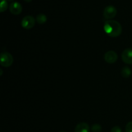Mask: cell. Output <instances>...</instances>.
<instances>
[{
	"label": "cell",
	"mask_w": 132,
	"mask_h": 132,
	"mask_svg": "<svg viewBox=\"0 0 132 132\" xmlns=\"http://www.w3.org/2000/svg\"><path fill=\"white\" fill-rule=\"evenodd\" d=\"M23 7L22 5L17 1H14L11 3V4L9 6V10L10 13H12L14 15H19L22 12Z\"/></svg>",
	"instance_id": "cell-7"
},
{
	"label": "cell",
	"mask_w": 132,
	"mask_h": 132,
	"mask_svg": "<svg viewBox=\"0 0 132 132\" xmlns=\"http://www.w3.org/2000/svg\"><path fill=\"white\" fill-rule=\"evenodd\" d=\"M60 132H66V131H60Z\"/></svg>",
	"instance_id": "cell-17"
},
{
	"label": "cell",
	"mask_w": 132,
	"mask_h": 132,
	"mask_svg": "<svg viewBox=\"0 0 132 132\" xmlns=\"http://www.w3.org/2000/svg\"><path fill=\"white\" fill-rule=\"evenodd\" d=\"M117 12V9L114 6L108 5L104 9V12H103V15L106 19L110 20L116 17Z\"/></svg>",
	"instance_id": "cell-4"
},
{
	"label": "cell",
	"mask_w": 132,
	"mask_h": 132,
	"mask_svg": "<svg viewBox=\"0 0 132 132\" xmlns=\"http://www.w3.org/2000/svg\"><path fill=\"white\" fill-rule=\"evenodd\" d=\"M104 60L106 63L109 64H113L115 63L118 59V55L117 54L115 51L113 50H110L106 52L104 54Z\"/></svg>",
	"instance_id": "cell-5"
},
{
	"label": "cell",
	"mask_w": 132,
	"mask_h": 132,
	"mask_svg": "<svg viewBox=\"0 0 132 132\" xmlns=\"http://www.w3.org/2000/svg\"><path fill=\"white\" fill-rule=\"evenodd\" d=\"M91 130L92 132H101L102 130V127L99 124H94L92 126Z\"/></svg>",
	"instance_id": "cell-12"
},
{
	"label": "cell",
	"mask_w": 132,
	"mask_h": 132,
	"mask_svg": "<svg viewBox=\"0 0 132 132\" xmlns=\"http://www.w3.org/2000/svg\"><path fill=\"white\" fill-rule=\"evenodd\" d=\"M111 132H122V130L119 126H116L112 128V130H111Z\"/></svg>",
	"instance_id": "cell-14"
},
{
	"label": "cell",
	"mask_w": 132,
	"mask_h": 132,
	"mask_svg": "<svg viewBox=\"0 0 132 132\" xmlns=\"http://www.w3.org/2000/svg\"><path fill=\"white\" fill-rule=\"evenodd\" d=\"M8 9V3L6 0H1L0 4V12H3Z\"/></svg>",
	"instance_id": "cell-11"
},
{
	"label": "cell",
	"mask_w": 132,
	"mask_h": 132,
	"mask_svg": "<svg viewBox=\"0 0 132 132\" xmlns=\"http://www.w3.org/2000/svg\"><path fill=\"white\" fill-rule=\"evenodd\" d=\"M6 1H10V2H14V0H6Z\"/></svg>",
	"instance_id": "cell-16"
},
{
	"label": "cell",
	"mask_w": 132,
	"mask_h": 132,
	"mask_svg": "<svg viewBox=\"0 0 132 132\" xmlns=\"http://www.w3.org/2000/svg\"><path fill=\"white\" fill-rule=\"evenodd\" d=\"M24 1H26V2H27V3H30V2H31L32 0H24Z\"/></svg>",
	"instance_id": "cell-15"
},
{
	"label": "cell",
	"mask_w": 132,
	"mask_h": 132,
	"mask_svg": "<svg viewBox=\"0 0 132 132\" xmlns=\"http://www.w3.org/2000/svg\"><path fill=\"white\" fill-rule=\"evenodd\" d=\"M131 74V70L128 67H124L121 70V76L124 78H128Z\"/></svg>",
	"instance_id": "cell-9"
},
{
	"label": "cell",
	"mask_w": 132,
	"mask_h": 132,
	"mask_svg": "<svg viewBox=\"0 0 132 132\" xmlns=\"http://www.w3.org/2000/svg\"><path fill=\"white\" fill-rule=\"evenodd\" d=\"M14 59L13 57L10 53L4 52L1 54V58H0V63L2 67L8 68L12 64Z\"/></svg>",
	"instance_id": "cell-2"
},
{
	"label": "cell",
	"mask_w": 132,
	"mask_h": 132,
	"mask_svg": "<svg viewBox=\"0 0 132 132\" xmlns=\"http://www.w3.org/2000/svg\"><path fill=\"white\" fill-rule=\"evenodd\" d=\"M36 23V19L32 15H26L21 21V26L26 30H29L33 28Z\"/></svg>",
	"instance_id": "cell-3"
},
{
	"label": "cell",
	"mask_w": 132,
	"mask_h": 132,
	"mask_svg": "<svg viewBox=\"0 0 132 132\" xmlns=\"http://www.w3.org/2000/svg\"><path fill=\"white\" fill-rule=\"evenodd\" d=\"M122 61L128 64H132V48H126L121 55Z\"/></svg>",
	"instance_id": "cell-6"
},
{
	"label": "cell",
	"mask_w": 132,
	"mask_h": 132,
	"mask_svg": "<svg viewBox=\"0 0 132 132\" xmlns=\"http://www.w3.org/2000/svg\"><path fill=\"white\" fill-rule=\"evenodd\" d=\"M126 132H132V121L129 122L126 126Z\"/></svg>",
	"instance_id": "cell-13"
},
{
	"label": "cell",
	"mask_w": 132,
	"mask_h": 132,
	"mask_svg": "<svg viewBox=\"0 0 132 132\" xmlns=\"http://www.w3.org/2000/svg\"><path fill=\"white\" fill-rule=\"evenodd\" d=\"M90 126L86 122H81L75 128V132H89Z\"/></svg>",
	"instance_id": "cell-8"
},
{
	"label": "cell",
	"mask_w": 132,
	"mask_h": 132,
	"mask_svg": "<svg viewBox=\"0 0 132 132\" xmlns=\"http://www.w3.org/2000/svg\"><path fill=\"white\" fill-rule=\"evenodd\" d=\"M104 30L106 34L111 37H117L122 33V26L118 21L108 20L104 23Z\"/></svg>",
	"instance_id": "cell-1"
},
{
	"label": "cell",
	"mask_w": 132,
	"mask_h": 132,
	"mask_svg": "<svg viewBox=\"0 0 132 132\" xmlns=\"http://www.w3.org/2000/svg\"><path fill=\"white\" fill-rule=\"evenodd\" d=\"M46 21H47V17H46V15L43 14H39L36 17V21L40 24L45 23Z\"/></svg>",
	"instance_id": "cell-10"
}]
</instances>
